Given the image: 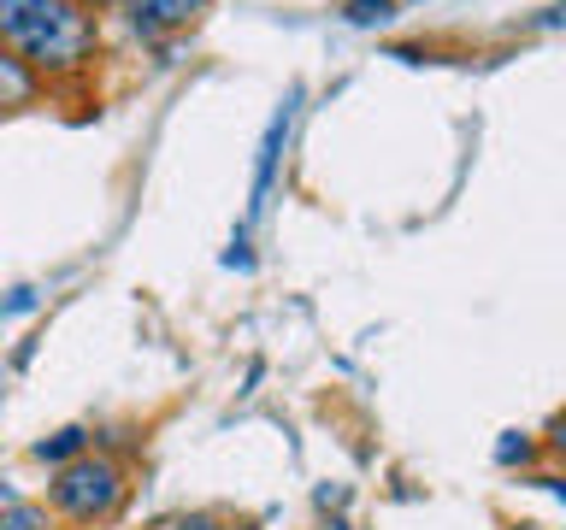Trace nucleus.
I'll return each mask as SVG.
<instances>
[{
	"instance_id": "nucleus-13",
	"label": "nucleus",
	"mask_w": 566,
	"mask_h": 530,
	"mask_svg": "<svg viewBox=\"0 0 566 530\" xmlns=\"http://www.w3.org/2000/svg\"><path fill=\"white\" fill-rule=\"evenodd\" d=\"M548 448H555V454H560V459H566V413H560V418H555V431H548Z\"/></svg>"
},
{
	"instance_id": "nucleus-2",
	"label": "nucleus",
	"mask_w": 566,
	"mask_h": 530,
	"mask_svg": "<svg viewBox=\"0 0 566 530\" xmlns=\"http://www.w3.org/2000/svg\"><path fill=\"white\" fill-rule=\"evenodd\" d=\"M48 501H53V512H60V519H71V524H101V519H113V512L124 507V466H118V459H106V454H77L71 466L53 471Z\"/></svg>"
},
{
	"instance_id": "nucleus-4",
	"label": "nucleus",
	"mask_w": 566,
	"mask_h": 530,
	"mask_svg": "<svg viewBox=\"0 0 566 530\" xmlns=\"http://www.w3.org/2000/svg\"><path fill=\"white\" fill-rule=\"evenodd\" d=\"M290 118H295V88L290 100L272 113V124H265L260 136V153H254V189H248V224L265 212V201H272V183H277V159H283V141H290Z\"/></svg>"
},
{
	"instance_id": "nucleus-8",
	"label": "nucleus",
	"mask_w": 566,
	"mask_h": 530,
	"mask_svg": "<svg viewBox=\"0 0 566 530\" xmlns=\"http://www.w3.org/2000/svg\"><path fill=\"white\" fill-rule=\"evenodd\" d=\"M0 530H48V507H35V501L0 507Z\"/></svg>"
},
{
	"instance_id": "nucleus-1",
	"label": "nucleus",
	"mask_w": 566,
	"mask_h": 530,
	"mask_svg": "<svg viewBox=\"0 0 566 530\" xmlns=\"http://www.w3.org/2000/svg\"><path fill=\"white\" fill-rule=\"evenodd\" d=\"M0 47H12L48 83H60L95 65L101 24L95 12L71 7V0H0Z\"/></svg>"
},
{
	"instance_id": "nucleus-3",
	"label": "nucleus",
	"mask_w": 566,
	"mask_h": 530,
	"mask_svg": "<svg viewBox=\"0 0 566 530\" xmlns=\"http://www.w3.org/2000/svg\"><path fill=\"white\" fill-rule=\"evenodd\" d=\"M212 12V0H124V18L142 42H159V35H177L189 24H201Z\"/></svg>"
},
{
	"instance_id": "nucleus-16",
	"label": "nucleus",
	"mask_w": 566,
	"mask_h": 530,
	"mask_svg": "<svg viewBox=\"0 0 566 530\" xmlns=\"http://www.w3.org/2000/svg\"><path fill=\"white\" fill-rule=\"evenodd\" d=\"M230 530H260V524H230Z\"/></svg>"
},
{
	"instance_id": "nucleus-5",
	"label": "nucleus",
	"mask_w": 566,
	"mask_h": 530,
	"mask_svg": "<svg viewBox=\"0 0 566 530\" xmlns=\"http://www.w3.org/2000/svg\"><path fill=\"white\" fill-rule=\"evenodd\" d=\"M42 100V71L24 65L12 47H0V118L7 113H24V106Z\"/></svg>"
},
{
	"instance_id": "nucleus-10",
	"label": "nucleus",
	"mask_w": 566,
	"mask_h": 530,
	"mask_svg": "<svg viewBox=\"0 0 566 530\" xmlns=\"http://www.w3.org/2000/svg\"><path fill=\"white\" fill-rule=\"evenodd\" d=\"M224 265H230V272H248V265H254V254H248V224L237 230V236H230V247H224Z\"/></svg>"
},
{
	"instance_id": "nucleus-15",
	"label": "nucleus",
	"mask_w": 566,
	"mask_h": 530,
	"mask_svg": "<svg viewBox=\"0 0 566 530\" xmlns=\"http://www.w3.org/2000/svg\"><path fill=\"white\" fill-rule=\"evenodd\" d=\"M71 7H83V12H101V7H124V0H71Z\"/></svg>"
},
{
	"instance_id": "nucleus-6",
	"label": "nucleus",
	"mask_w": 566,
	"mask_h": 530,
	"mask_svg": "<svg viewBox=\"0 0 566 530\" xmlns=\"http://www.w3.org/2000/svg\"><path fill=\"white\" fill-rule=\"evenodd\" d=\"M88 436H95L88 424H65V431H53V436H42V442H35L30 454L42 459V466H71L77 454H88Z\"/></svg>"
},
{
	"instance_id": "nucleus-12",
	"label": "nucleus",
	"mask_w": 566,
	"mask_h": 530,
	"mask_svg": "<svg viewBox=\"0 0 566 530\" xmlns=\"http://www.w3.org/2000/svg\"><path fill=\"white\" fill-rule=\"evenodd\" d=\"M177 530H224L212 512H189V519H177Z\"/></svg>"
},
{
	"instance_id": "nucleus-14",
	"label": "nucleus",
	"mask_w": 566,
	"mask_h": 530,
	"mask_svg": "<svg viewBox=\"0 0 566 530\" xmlns=\"http://www.w3.org/2000/svg\"><path fill=\"white\" fill-rule=\"evenodd\" d=\"M531 484H543L548 495H560V501H566V477H531Z\"/></svg>"
},
{
	"instance_id": "nucleus-9",
	"label": "nucleus",
	"mask_w": 566,
	"mask_h": 530,
	"mask_svg": "<svg viewBox=\"0 0 566 530\" xmlns=\"http://www.w3.org/2000/svg\"><path fill=\"white\" fill-rule=\"evenodd\" d=\"M531 454H537V442L525 431H502V442H495V459H502V466H531Z\"/></svg>"
},
{
	"instance_id": "nucleus-7",
	"label": "nucleus",
	"mask_w": 566,
	"mask_h": 530,
	"mask_svg": "<svg viewBox=\"0 0 566 530\" xmlns=\"http://www.w3.org/2000/svg\"><path fill=\"white\" fill-rule=\"evenodd\" d=\"M396 12H401L396 0H348V7H343V18H348V24H360V30H371V24H389Z\"/></svg>"
},
{
	"instance_id": "nucleus-11",
	"label": "nucleus",
	"mask_w": 566,
	"mask_h": 530,
	"mask_svg": "<svg viewBox=\"0 0 566 530\" xmlns=\"http://www.w3.org/2000/svg\"><path fill=\"white\" fill-rule=\"evenodd\" d=\"M35 307V289H12L7 300H0V312H30Z\"/></svg>"
}]
</instances>
